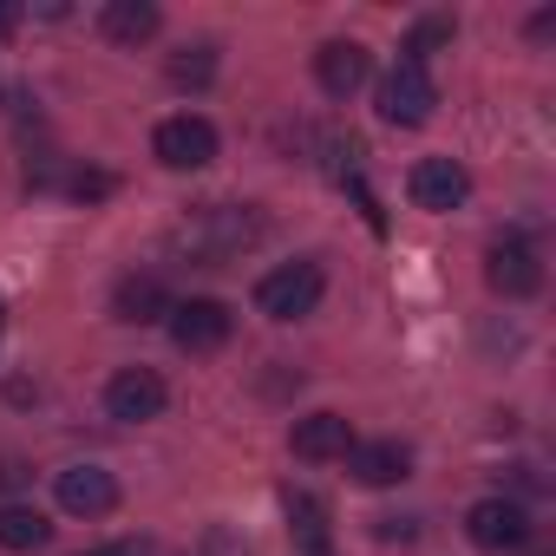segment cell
<instances>
[{"instance_id": "2e32d148", "label": "cell", "mask_w": 556, "mask_h": 556, "mask_svg": "<svg viewBox=\"0 0 556 556\" xmlns=\"http://www.w3.org/2000/svg\"><path fill=\"white\" fill-rule=\"evenodd\" d=\"M53 536V523L34 504H0V549H40Z\"/></svg>"}, {"instance_id": "ba28073f", "label": "cell", "mask_w": 556, "mask_h": 556, "mask_svg": "<svg viewBox=\"0 0 556 556\" xmlns=\"http://www.w3.org/2000/svg\"><path fill=\"white\" fill-rule=\"evenodd\" d=\"M484 282H491L504 302H523V295L543 289V262H536L530 242H497V249L484 255Z\"/></svg>"}, {"instance_id": "7c38bea8", "label": "cell", "mask_w": 556, "mask_h": 556, "mask_svg": "<svg viewBox=\"0 0 556 556\" xmlns=\"http://www.w3.org/2000/svg\"><path fill=\"white\" fill-rule=\"evenodd\" d=\"M348 452H354V426H348L341 413H308V419H295V458L321 465V458H348Z\"/></svg>"}, {"instance_id": "8992f818", "label": "cell", "mask_w": 556, "mask_h": 556, "mask_svg": "<svg viewBox=\"0 0 556 556\" xmlns=\"http://www.w3.org/2000/svg\"><path fill=\"white\" fill-rule=\"evenodd\" d=\"M164 380L151 374V367H118L112 374V387H105V413L118 419V426H144V419H157L164 413Z\"/></svg>"}, {"instance_id": "277c9868", "label": "cell", "mask_w": 556, "mask_h": 556, "mask_svg": "<svg viewBox=\"0 0 556 556\" xmlns=\"http://www.w3.org/2000/svg\"><path fill=\"white\" fill-rule=\"evenodd\" d=\"M151 151L164 170H203V164H216V125L197 112H177L151 131Z\"/></svg>"}, {"instance_id": "3957f363", "label": "cell", "mask_w": 556, "mask_h": 556, "mask_svg": "<svg viewBox=\"0 0 556 556\" xmlns=\"http://www.w3.org/2000/svg\"><path fill=\"white\" fill-rule=\"evenodd\" d=\"M432 105H439V86H432V73H426V66L400 60V66L380 79V118H387V125L413 131V125H426V118H432Z\"/></svg>"}, {"instance_id": "7402d4cb", "label": "cell", "mask_w": 556, "mask_h": 556, "mask_svg": "<svg viewBox=\"0 0 556 556\" xmlns=\"http://www.w3.org/2000/svg\"><path fill=\"white\" fill-rule=\"evenodd\" d=\"M92 556H138V543H112V549H92Z\"/></svg>"}, {"instance_id": "9a60e30c", "label": "cell", "mask_w": 556, "mask_h": 556, "mask_svg": "<svg viewBox=\"0 0 556 556\" xmlns=\"http://www.w3.org/2000/svg\"><path fill=\"white\" fill-rule=\"evenodd\" d=\"M112 315L118 321H164L170 315V295H164L157 275H125L118 295H112Z\"/></svg>"}, {"instance_id": "30bf717a", "label": "cell", "mask_w": 556, "mask_h": 556, "mask_svg": "<svg viewBox=\"0 0 556 556\" xmlns=\"http://www.w3.org/2000/svg\"><path fill=\"white\" fill-rule=\"evenodd\" d=\"M406 190H413L419 210H458V203L471 197V177H465L452 157H419L413 177H406Z\"/></svg>"}, {"instance_id": "8fae6325", "label": "cell", "mask_w": 556, "mask_h": 556, "mask_svg": "<svg viewBox=\"0 0 556 556\" xmlns=\"http://www.w3.org/2000/svg\"><path fill=\"white\" fill-rule=\"evenodd\" d=\"M367 47H354V40H328L321 53H315V79H321V92L328 99H354L361 86H367Z\"/></svg>"}, {"instance_id": "6da1fadb", "label": "cell", "mask_w": 556, "mask_h": 556, "mask_svg": "<svg viewBox=\"0 0 556 556\" xmlns=\"http://www.w3.org/2000/svg\"><path fill=\"white\" fill-rule=\"evenodd\" d=\"M321 268L315 262H282V268H268L262 282H255V308L268 315V321H302V315H315V302H321Z\"/></svg>"}, {"instance_id": "cb8c5ba5", "label": "cell", "mask_w": 556, "mask_h": 556, "mask_svg": "<svg viewBox=\"0 0 556 556\" xmlns=\"http://www.w3.org/2000/svg\"><path fill=\"white\" fill-rule=\"evenodd\" d=\"M0 321H8V308H0Z\"/></svg>"}, {"instance_id": "4fadbf2b", "label": "cell", "mask_w": 556, "mask_h": 556, "mask_svg": "<svg viewBox=\"0 0 556 556\" xmlns=\"http://www.w3.org/2000/svg\"><path fill=\"white\" fill-rule=\"evenodd\" d=\"M348 465H354V478L361 484H400V478H413V452L400 445V439H374V445H354L348 452Z\"/></svg>"}, {"instance_id": "ac0fdd59", "label": "cell", "mask_w": 556, "mask_h": 556, "mask_svg": "<svg viewBox=\"0 0 556 556\" xmlns=\"http://www.w3.org/2000/svg\"><path fill=\"white\" fill-rule=\"evenodd\" d=\"M445 40H452V21H445V14H439V21H419V27H413V40H406V60H413V66H426V53H439Z\"/></svg>"}, {"instance_id": "d6986e66", "label": "cell", "mask_w": 556, "mask_h": 556, "mask_svg": "<svg viewBox=\"0 0 556 556\" xmlns=\"http://www.w3.org/2000/svg\"><path fill=\"white\" fill-rule=\"evenodd\" d=\"M210 73H216V53H210V47H184V53L170 60V79H177V86H203Z\"/></svg>"}, {"instance_id": "5b68a950", "label": "cell", "mask_w": 556, "mask_h": 556, "mask_svg": "<svg viewBox=\"0 0 556 556\" xmlns=\"http://www.w3.org/2000/svg\"><path fill=\"white\" fill-rule=\"evenodd\" d=\"M170 341L184 348V354H216L229 334H236V315L216 302V295H190V302H170Z\"/></svg>"}, {"instance_id": "ffe728a7", "label": "cell", "mask_w": 556, "mask_h": 556, "mask_svg": "<svg viewBox=\"0 0 556 556\" xmlns=\"http://www.w3.org/2000/svg\"><path fill=\"white\" fill-rule=\"evenodd\" d=\"M79 203H99V197H112V177L105 170H73V184H66Z\"/></svg>"}, {"instance_id": "9c48e42d", "label": "cell", "mask_w": 556, "mask_h": 556, "mask_svg": "<svg viewBox=\"0 0 556 556\" xmlns=\"http://www.w3.org/2000/svg\"><path fill=\"white\" fill-rule=\"evenodd\" d=\"M53 491H60V510L66 517H105L118 504V478L105 465H66Z\"/></svg>"}, {"instance_id": "44dd1931", "label": "cell", "mask_w": 556, "mask_h": 556, "mask_svg": "<svg viewBox=\"0 0 556 556\" xmlns=\"http://www.w3.org/2000/svg\"><path fill=\"white\" fill-rule=\"evenodd\" d=\"M14 27H21V8H14V0H0V40H14Z\"/></svg>"}, {"instance_id": "603a6c76", "label": "cell", "mask_w": 556, "mask_h": 556, "mask_svg": "<svg viewBox=\"0 0 556 556\" xmlns=\"http://www.w3.org/2000/svg\"><path fill=\"white\" fill-rule=\"evenodd\" d=\"M302 556H334V549H328V543H321V549H302Z\"/></svg>"}, {"instance_id": "52a82bcc", "label": "cell", "mask_w": 556, "mask_h": 556, "mask_svg": "<svg viewBox=\"0 0 556 556\" xmlns=\"http://www.w3.org/2000/svg\"><path fill=\"white\" fill-rule=\"evenodd\" d=\"M465 530H471L478 549H523V543H530V517H523V504H510V497L471 504V510H465Z\"/></svg>"}, {"instance_id": "5bb4252c", "label": "cell", "mask_w": 556, "mask_h": 556, "mask_svg": "<svg viewBox=\"0 0 556 556\" xmlns=\"http://www.w3.org/2000/svg\"><path fill=\"white\" fill-rule=\"evenodd\" d=\"M99 34H105L112 47H144V40L157 34V8H151V0H105Z\"/></svg>"}, {"instance_id": "7a4b0ae2", "label": "cell", "mask_w": 556, "mask_h": 556, "mask_svg": "<svg viewBox=\"0 0 556 556\" xmlns=\"http://www.w3.org/2000/svg\"><path fill=\"white\" fill-rule=\"evenodd\" d=\"M255 236H262V216H255L249 203H242V210H236V203H216V210H203V216L184 229L190 255H203V262H229V255L249 249Z\"/></svg>"}, {"instance_id": "e0dca14e", "label": "cell", "mask_w": 556, "mask_h": 556, "mask_svg": "<svg viewBox=\"0 0 556 556\" xmlns=\"http://www.w3.org/2000/svg\"><path fill=\"white\" fill-rule=\"evenodd\" d=\"M289 523H295V543H302V549H321V543H328V510H321V497L295 491V497H289Z\"/></svg>"}]
</instances>
